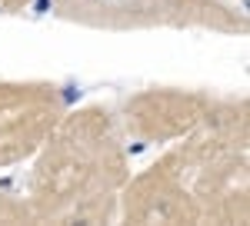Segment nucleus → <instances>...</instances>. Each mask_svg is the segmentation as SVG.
<instances>
[{"label": "nucleus", "instance_id": "5", "mask_svg": "<svg viewBox=\"0 0 250 226\" xmlns=\"http://www.w3.org/2000/svg\"><path fill=\"white\" fill-rule=\"evenodd\" d=\"M54 14L94 30H154L160 27V0H50Z\"/></svg>", "mask_w": 250, "mask_h": 226}, {"label": "nucleus", "instance_id": "1", "mask_svg": "<svg viewBox=\"0 0 250 226\" xmlns=\"http://www.w3.org/2000/svg\"><path fill=\"white\" fill-rule=\"evenodd\" d=\"M30 176L34 223H110L127 183V147L117 116L100 103L63 113L37 153Z\"/></svg>", "mask_w": 250, "mask_h": 226}, {"label": "nucleus", "instance_id": "2", "mask_svg": "<svg viewBox=\"0 0 250 226\" xmlns=\"http://www.w3.org/2000/svg\"><path fill=\"white\" fill-rule=\"evenodd\" d=\"M67 113V96L50 80H0V170L30 160Z\"/></svg>", "mask_w": 250, "mask_h": 226}, {"label": "nucleus", "instance_id": "8", "mask_svg": "<svg viewBox=\"0 0 250 226\" xmlns=\"http://www.w3.org/2000/svg\"><path fill=\"white\" fill-rule=\"evenodd\" d=\"M30 7H34V0H0V10L3 14H23Z\"/></svg>", "mask_w": 250, "mask_h": 226}, {"label": "nucleus", "instance_id": "3", "mask_svg": "<svg viewBox=\"0 0 250 226\" xmlns=\"http://www.w3.org/2000/svg\"><path fill=\"white\" fill-rule=\"evenodd\" d=\"M213 96L200 90H180V87H150L127 96L124 110L117 116L120 133L137 143H160L170 147L193 133L210 110Z\"/></svg>", "mask_w": 250, "mask_h": 226}, {"label": "nucleus", "instance_id": "4", "mask_svg": "<svg viewBox=\"0 0 250 226\" xmlns=\"http://www.w3.org/2000/svg\"><path fill=\"white\" fill-rule=\"evenodd\" d=\"M117 220L124 223H200V209L193 203V193L180 180V173L160 156L154 167L137 176H127L117 196Z\"/></svg>", "mask_w": 250, "mask_h": 226}, {"label": "nucleus", "instance_id": "7", "mask_svg": "<svg viewBox=\"0 0 250 226\" xmlns=\"http://www.w3.org/2000/svg\"><path fill=\"white\" fill-rule=\"evenodd\" d=\"M0 223H34L30 203L23 196H14L10 189H0Z\"/></svg>", "mask_w": 250, "mask_h": 226}, {"label": "nucleus", "instance_id": "6", "mask_svg": "<svg viewBox=\"0 0 250 226\" xmlns=\"http://www.w3.org/2000/svg\"><path fill=\"white\" fill-rule=\"evenodd\" d=\"M160 27L244 37L247 17L227 0H160Z\"/></svg>", "mask_w": 250, "mask_h": 226}]
</instances>
